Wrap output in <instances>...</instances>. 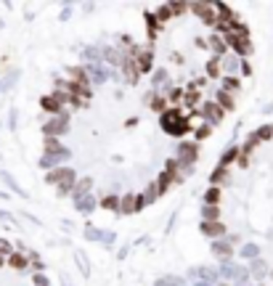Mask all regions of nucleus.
Segmentation results:
<instances>
[{"instance_id":"obj_8","label":"nucleus","mask_w":273,"mask_h":286,"mask_svg":"<svg viewBox=\"0 0 273 286\" xmlns=\"http://www.w3.org/2000/svg\"><path fill=\"white\" fill-rule=\"evenodd\" d=\"M133 58H135V67H138L141 74H151L154 72V48H135L133 50Z\"/></svg>"},{"instance_id":"obj_34","label":"nucleus","mask_w":273,"mask_h":286,"mask_svg":"<svg viewBox=\"0 0 273 286\" xmlns=\"http://www.w3.org/2000/svg\"><path fill=\"white\" fill-rule=\"evenodd\" d=\"M120 199H122V196H117V193H106V196H101V201H99V204L103 207V210L120 212Z\"/></svg>"},{"instance_id":"obj_24","label":"nucleus","mask_w":273,"mask_h":286,"mask_svg":"<svg viewBox=\"0 0 273 286\" xmlns=\"http://www.w3.org/2000/svg\"><path fill=\"white\" fill-rule=\"evenodd\" d=\"M82 64H103V58H101V48L99 45H88V48H82Z\"/></svg>"},{"instance_id":"obj_57","label":"nucleus","mask_w":273,"mask_h":286,"mask_svg":"<svg viewBox=\"0 0 273 286\" xmlns=\"http://www.w3.org/2000/svg\"><path fill=\"white\" fill-rule=\"evenodd\" d=\"M239 167H249V157H247V154H242V157H239V162H236Z\"/></svg>"},{"instance_id":"obj_5","label":"nucleus","mask_w":273,"mask_h":286,"mask_svg":"<svg viewBox=\"0 0 273 286\" xmlns=\"http://www.w3.org/2000/svg\"><path fill=\"white\" fill-rule=\"evenodd\" d=\"M175 159L180 162V167H194V162L199 159V146L191 141H180L175 148Z\"/></svg>"},{"instance_id":"obj_38","label":"nucleus","mask_w":273,"mask_h":286,"mask_svg":"<svg viewBox=\"0 0 273 286\" xmlns=\"http://www.w3.org/2000/svg\"><path fill=\"white\" fill-rule=\"evenodd\" d=\"M154 16L159 19V24H167V22L173 19V5H170V3H162L159 8L154 11Z\"/></svg>"},{"instance_id":"obj_3","label":"nucleus","mask_w":273,"mask_h":286,"mask_svg":"<svg viewBox=\"0 0 273 286\" xmlns=\"http://www.w3.org/2000/svg\"><path fill=\"white\" fill-rule=\"evenodd\" d=\"M191 284H204V286H218L220 284V270L210 268V265H197V268L188 270Z\"/></svg>"},{"instance_id":"obj_23","label":"nucleus","mask_w":273,"mask_h":286,"mask_svg":"<svg viewBox=\"0 0 273 286\" xmlns=\"http://www.w3.org/2000/svg\"><path fill=\"white\" fill-rule=\"evenodd\" d=\"M215 103L223 109V112H233V109H236V95L225 93V90H218V93H215Z\"/></svg>"},{"instance_id":"obj_13","label":"nucleus","mask_w":273,"mask_h":286,"mask_svg":"<svg viewBox=\"0 0 273 286\" xmlns=\"http://www.w3.org/2000/svg\"><path fill=\"white\" fill-rule=\"evenodd\" d=\"M180 117H186V114L180 112L178 106H170L167 112H162V114H159V125H162V130H165V133L170 135V133H173V127L178 125V119H180Z\"/></svg>"},{"instance_id":"obj_63","label":"nucleus","mask_w":273,"mask_h":286,"mask_svg":"<svg viewBox=\"0 0 273 286\" xmlns=\"http://www.w3.org/2000/svg\"><path fill=\"white\" fill-rule=\"evenodd\" d=\"M3 265H5V257H0V268H3Z\"/></svg>"},{"instance_id":"obj_55","label":"nucleus","mask_w":273,"mask_h":286,"mask_svg":"<svg viewBox=\"0 0 273 286\" xmlns=\"http://www.w3.org/2000/svg\"><path fill=\"white\" fill-rule=\"evenodd\" d=\"M114 241H117V236L106 231V236H103V241H101V244H103V246H114Z\"/></svg>"},{"instance_id":"obj_21","label":"nucleus","mask_w":273,"mask_h":286,"mask_svg":"<svg viewBox=\"0 0 273 286\" xmlns=\"http://www.w3.org/2000/svg\"><path fill=\"white\" fill-rule=\"evenodd\" d=\"M72 201H74V210L82 212V214H90V212L96 210V204H99L93 193H88V196H80V199H72Z\"/></svg>"},{"instance_id":"obj_39","label":"nucleus","mask_w":273,"mask_h":286,"mask_svg":"<svg viewBox=\"0 0 273 286\" xmlns=\"http://www.w3.org/2000/svg\"><path fill=\"white\" fill-rule=\"evenodd\" d=\"M165 82H170V80H167V69H154L151 72V90L162 88Z\"/></svg>"},{"instance_id":"obj_40","label":"nucleus","mask_w":273,"mask_h":286,"mask_svg":"<svg viewBox=\"0 0 273 286\" xmlns=\"http://www.w3.org/2000/svg\"><path fill=\"white\" fill-rule=\"evenodd\" d=\"M223 74V69H220V56H212L210 61H207V77H218Z\"/></svg>"},{"instance_id":"obj_29","label":"nucleus","mask_w":273,"mask_h":286,"mask_svg":"<svg viewBox=\"0 0 273 286\" xmlns=\"http://www.w3.org/2000/svg\"><path fill=\"white\" fill-rule=\"evenodd\" d=\"M141 196H144V201H146V204H154V201H157V199L162 196V188L157 186V180H151V183L146 186V191L141 193Z\"/></svg>"},{"instance_id":"obj_60","label":"nucleus","mask_w":273,"mask_h":286,"mask_svg":"<svg viewBox=\"0 0 273 286\" xmlns=\"http://www.w3.org/2000/svg\"><path fill=\"white\" fill-rule=\"evenodd\" d=\"M61 286H72V284H69V278H67V276H61Z\"/></svg>"},{"instance_id":"obj_49","label":"nucleus","mask_w":273,"mask_h":286,"mask_svg":"<svg viewBox=\"0 0 273 286\" xmlns=\"http://www.w3.org/2000/svg\"><path fill=\"white\" fill-rule=\"evenodd\" d=\"M252 276H257V278H263L265 276V262H260V260H255V262H252Z\"/></svg>"},{"instance_id":"obj_45","label":"nucleus","mask_w":273,"mask_h":286,"mask_svg":"<svg viewBox=\"0 0 273 286\" xmlns=\"http://www.w3.org/2000/svg\"><path fill=\"white\" fill-rule=\"evenodd\" d=\"M239 255H242V257H247V260H257L260 249H257L255 244H244V246H242V252H239Z\"/></svg>"},{"instance_id":"obj_56","label":"nucleus","mask_w":273,"mask_h":286,"mask_svg":"<svg viewBox=\"0 0 273 286\" xmlns=\"http://www.w3.org/2000/svg\"><path fill=\"white\" fill-rule=\"evenodd\" d=\"M69 16H72V5L67 3V5H64V8H61V16H58V19H61V22H67Z\"/></svg>"},{"instance_id":"obj_54","label":"nucleus","mask_w":273,"mask_h":286,"mask_svg":"<svg viewBox=\"0 0 273 286\" xmlns=\"http://www.w3.org/2000/svg\"><path fill=\"white\" fill-rule=\"evenodd\" d=\"M16 119H19V112H16V109H11V114H8V127L11 130H16L19 125H16Z\"/></svg>"},{"instance_id":"obj_1","label":"nucleus","mask_w":273,"mask_h":286,"mask_svg":"<svg viewBox=\"0 0 273 286\" xmlns=\"http://www.w3.org/2000/svg\"><path fill=\"white\" fill-rule=\"evenodd\" d=\"M225 45H228V50L233 56L239 58H247L252 53V40H249V29L244 27V24H236L228 35H225Z\"/></svg>"},{"instance_id":"obj_41","label":"nucleus","mask_w":273,"mask_h":286,"mask_svg":"<svg viewBox=\"0 0 273 286\" xmlns=\"http://www.w3.org/2000/svg\"><path fill=\"white\" fill-rule=\"evenodd\" d=\"M16 80H19V69H11V72H8V77H5V80H3V93H8V90H14Z\"/></svg>"},{"instance_id":"obj_20","label":"nucleus","mask_w":273,"mask_h":286,"mask_svg":"<svg viewBox=\"0 0 273 286\" xmlns=\"http://www.w3.org/2000/svg\"><path fill=\"white\" fill-rule=\"evenodd\" d=\"M207 45H210V50H212L215 56H220V58L228 56V45H225V37H223V35H218V32L210 37V40H207Z\"/></svg>"},{"instance_id":"obj_47","label":"nucleus","mask_w":273,"mask_h":286,"mask_svg":"<svg viewBox=\"0 0 273 286\" xmlns=\"http://www.w3.org/2000/svg\"><path fill=\"white\" fill-rule=\"evenodd\" d=\"M74 260H77V265H80L82 276H90V262L85 260V255H82V252H74Z\"/></svg>"},{"instance_id":"obj_6","label":"nucleus","mask_w":273,"mask_h":286,"mask_svg":"<svg viewBox=\"0 0 273 286\" xmlns=\"http://www.w3.org/2000/svg\"><path fill=\"white\" fill-rule=\"evenodd\" d=\"M69 157H72V151H69V148H64V151H58V154H43L40 162H37V167L45 170V172H50V170H56V167L67 165Z\"/></svg>"},{"instance_id":"obj_16","label":"nucleus","mask_w":273,"mask_h":286,"mask_svg":"<svg viewBox=\"0 0 273 286\" xmlns=\"http://www.w3.org/2000/svg\"><path fill=\"white\" fill-rule=\"evenodd\" d=\"M212 255H215L220 262H228L233 257V244L228 238H218V241H212Z\"/></svg>"},{"instance_id":"obj_7","label":"nucleus","mask_w":273,"mask_h":286,"mask_svg":"<svg viewBox=\"0 0 273 286\" xmlns=\"http://www.w3.org/2000/svg\"><path fill=\"white\" fill-rule=\"evenodd\" d=\"M194 114L204 117V122H207V125H212V127L220 125V119L225 117V112H223V109H220L218 103H215V98H212V101H204V103L199 106V112H194Z\"/></svg>"},{"instance_id":"obj_46","label":"nucleus","mask_w":273,"mask_h":286,"mask_svg":"<svg viewBox=\"0 0 273 286\" xmlns=\"http://www.w3.org/2000/svg\"><path fill=\"white\" fill-rule=\"evenodd\" d=\"M257 141L263 143V141H271L273 138V125H263V127H257Z\"/></svg>"},{"instance_id":"obj_4","label":"nucleus","mask_w":273,"mask_h":286,"mask_svg":"<svg viewBox=\"0 0 273 286\" xmlns=\"http://www.w3.org/2000/svg\"><path fill=\"white\" fill-rule=\"evenodd\" d=\"M130 53L127 50H122L120 45H101V58H103V64H106L109 69H120L122 64H125V58Z\"/></svg>"},{"instance_id":"obj_30","label":"nucleus","mask_w":273,"mask_h":286,"mask_svg":"<svg viewBox=\"0 0 273 286\" xmlns=\"http://www.w3.org/2000/svg\"><path fill=\"white\" fill-rule=\"evenodd\" d=\"M67 80H74V82H85V85H90V80H88V72H85V67H82V64H80V67H69L67 69Z\"/></svg>"},{"instance_id":"obj_12","label":"nucleus","mask_w":273,"mask_h":286,"mask_svg":"<svg viewBox=\"0 0 273 286\" xmlns=\"http://www.w3.org/2000/svg\"><path fill=\"white\" fill-rule=\"evenodd\" d=\"M120 74H122V80H125V85H138V80H141V72H138V67H135V58L133 56H127L125 58V64L120 67Z\"/></svg>"},{"instance_id":"obj_37","label":"nucleus","mask_w":273,"mask_h":286,"mask_svg":"<svg viewBox=\"0 0 273 286\" xmlns=\"http://www.w3.org/2000/svg\"><path fill=\"white\" fill-rule=\"evenodd\" d=\"M212 130H215V127H212V125H207V122H204V125H199V127H194V143L207 141V138L212 135Z\"/></svg>"},{"instance_id":"obj_43","label":"nucleus","mask_w":273,"mask_h":286,"mask_svg":"<svg viewBox=\"0 0 273 286\" xmlns=\"http://www.w3.org/2000/svg\"><path fill=\"white\" fill-rule=\"evenodd\" d=\"M260 146V141H257V135L255 133H252L249 135V138H247V143H244V146H242V154H247V157H249V154L252 151H255V148Z\"/></svg>"},{"instance_id":"obj_10","label":"nucleus","mask_w":273,"mask_h":286,"mask_svg":"<svg viewBox=\"0 0 273 286\" xmlns=\"http://www.w3.org/2000/svg\"><path fill=\"white\" fill-rule=\"evenodd\" d=\"M188 11H191L197 19H201L204 24H210V27H215V22H218V11H215V5L212 3H191L188 5Z\"/></svg>"},{"instance_id":"obj_14","label":"nucleus","mask_w":273,"mask_h":286,"mask_svg":"<svg viewBox=\"0 0 273 286\" xmlns=\"http://www.w3.org/2000/svg\"><path fill=\"white\" fill-rule=\"evenodd\" d=\"M69 178H77L74 167H56V170L45 172V183H50V186H61L64 180H69Z\"/></svg>"},{"instance_id":"obj_11","label":"nucleus","mask_w":273,"mask_h":286,"mask_svg":"<svg viewBox=\"0 0 273 286\" xmlns=\"http://www.w3.org/2000/svg\"><path fill=\"white\" fill-rule=\"evenodd\" d=\"M88 72V80L90 85H103V82L109 80V74H112V69L106 67V64H82Z\"/></svg>"},{"instance_id":"obj_59","label":"nucleus","mask_w":273,"mask_h":286,"mask_svg":"<svg viewBox=\"0 0 273 286\" xmlns=\"http://www.w3.org/2000/svg\"><path fill=\"white\" fill-rule=\"evenodd\" d=\"M242 74H252V67L247 61H242Z\"/></svg>"},{"instance_id":"obj_51","label":"nucleus","mask_w":273,"mask_h":286,"mask_svg":"<svg viewBox=\"0 0 273 286\" xmlns=\"http://www.w3.org/2000/svg\"><path fill=\"white\" fill-rule=\"evenodd\" d=\"M32 281H35V286H50L45 273H32Z\"/></svg>"},{"instance_id":"obj_64","label":"nucleus","mask_w":273,"mask_h":286,"mask_svg":"<svg viewBox=\"0 0 273 286\" xmlns=\"http://www.w3.org/2000/svg\"><path fill=\"white\" fill-rule=\"evenodd\" d=\"M0 90H3V80H0Z\"/></svg>"},{"instance_id":"obj_15","label":"nucleus","mask_w":273,"mask_h":286,"mask_svg":"<svg viewBox=\"0 0 273 286\" xmlns=\"http://www.w3.org/2000/svg\"><path fill=\"white\" fill-rule=\"evenodd\" d=\"M201 103H204V101H201L199 88L191 82V85L186 88V93H183V106L188 109V112H199V106H201Z\"/></svg>"},{"instance_id":"obj_31","label":"nucleus","mask_w":273,"mask_h":286,"mask_svg":"<svg viewBox=\"0 0 273 286\" xmlns=\"http://www.w3.org/2000/svg\"><path fill=\"white\" fill-rule=\"evenodd\" d=\"M218 220H220V207H212V204L201 207V223H218Z\"/></svg>"},{"instance_id":"obj_52","label":"nucleus","mask_w":273,"mask_h":286,"mask_svg":"<svg viewBox=\"0 0 273 286\" xmlns=\"http://www.w3.org/2000/svg\"><path fill=\"white\" fill-rule=\"evenodd\" d=\"M173 5V16H183L188 11V3H170Z\"/></svg>"},{"instance_id":"obj_50","label":"nucleus","mask_w":273,"mask_h":286,"mask_svg":"<svg viewBox=\"0 0 273 286\" xmlns=\"http://www.w3.org/2000/svg\"><path fill=\"white\" fill-rule=\"evenodd\" d=\"M27 260L32 262V268H35L37 273L43 270V262H40V257H37V252H29V255H27Z\"/></svg>"},{"instance_id":"obj_18","label":"nucleus","mask_w":273,"mask_h":286,"mask_svg":"<svg viewBox=\"0 0 273 286\" xmlns=\"http://www.w3.org/2000/svg\"><path fill=\"white\" fill-rule=\"evenodd\" d=\"M220 69H223V77H236V72L242 69V58L233 56V53L223 56L220 58Z\"/></svg>"},{"instance_id":"obj_22","label":"nucleus","mask_w":273,"mask_h":286,"mask_svg":"<svg viewBox=\"0 0 273 286\" xmlns=\"http://www.w3.org/2000/svg\"><path fill=\"white\" fill-rule=\"evenodd\" d=\"M239 157H242V146H228L223 154H220V167H231V165H236Z\"/></svg>"},{"instance_id":"obj_17","label":"nucleus","mask_w":273,"mask_h":286,"mask_svg":"<svg viewBox=\"0 0 273 286\" xmlns=\"http://www.w3.org/2000/svg\"><path fill=\"white\" fill-rule=\"evenodd\" d=\"M199 228H201V233H204L207 238H212V241H218V238H225V236H228V233H225L228 228H225L220 220H218V223H201Z\"/></svg>"},{"instance_id":"obj_28","label":"nucleus","mask_w":273,"mask_h":286,"mask_svg":"<svg viewBox=\"0 0 273 286\" xmlns=\"http://www.w3.org/2000/svg\"><path fill=\"white\" fill-rule=\"evenodd\" d=\"M0 178H3V183L8 186L11 191L16 193V196H24V199H27V191H24V188L16 183V178H14V175H11V172H5V170H3V172H0Z\"/></svg>"},{"instance_id":"obj_58","label":"nucleus","mask_w":273,"mask_h":286,"mask_svg":"<svg viewBox=\"0 0 273 286\" xmlns=\"http://www.w3.org/2000/svg\"><path fill=\"white\" fill-rule=\"evenodd\" d=\"M0 220H8V223H16V220H14V214H11V212H3V210H0Z\"/></svg>"},{"instance_id":"obj_9","label":"nucleus","mask_w":273,"mask_h":286,"mask_svg":"<svg viewBox=\"0 0 273 286\" xmlns=\"http://www.w3.org/2000/svg\"><path fill=\"white\" fill-rule=\"evenodd\" d=\"M146 207V201L141 193H122V199H120V214H135V212H141Z\"/></svg>"},{"instance_id":"obj_26","label":"nucleus","mask_w":273,"mask_h":286,"mask_svg":"<svg viewBox=\"0 0 273 286\" xmlns=\"http://www.w3.org/2000/svg\"><path fill=\"white\" fill-rule=\"evenodd\" d=\"M93 193V178H80L74 183V191H72V199H80V196H88Z\"/></svg>"},{"instance_id":"obj_33","label":"nucleus","mask_w":273,"mask_h":286,"mask_svg":"<svg viewBox=\"0 0 273 286\" xmlns=\"http://www.w3.org/2000/svg\"><path fill=\"white\" fill-rule=\"evenodd\" d=\"M220 196H223V188H218V186H210L204 191V204H212V207H218L220 204Z\"/></svg>"},{"instance_id":"obj_2","label":"nucleus","mask_w":273,"mask_h":286,"mask_svg":"<svg viewBox=\"0 0 273 286\" xmlns=\"http://www.w3.org/2000/svg\"><path fill=\"white\" fill-rule=\"evenodd\" d=\"M64 133H69V112L67 109L61 114L45 119V125H43V138H61Z\"/></svg>"},{"instance_id":"obj_19","label":"nucleus","mask_w":273,"mask_h":286,"mask_svg":"<svg viewBox=\"0 0 273 286\" xmlns=\"http://www.w3.org/2000/svg\"><path fill=\"white\" fill-rule=\"evenodd\" d=\"M228 183H231V172H228V167H215V170L210 172V186L223 188V186H228Z\"/></svg>"},{"instance_id":"obj_36","label":"nucleus","mask_w":273,"mask_h":286,"mask_svg":"<svg viewBox=\"0 0 273 286\" xmlns=\"http://www.w3.org/2000/svg\"><path fill=\"white\" fill-rule=\"evenodd\" d=\"M67 146H61V141L58 138H43V154H58L64 151Z\"/></svg>"},{"instance_id":"obj_44","label":"nucleus","mask_w":273,"mask_h":286,"mask_svg":"<svg viewBox=\"0 0 273 286\" xmlns=\"http://www.w3.org/2000/svg\"><path fill=\"white\" fill-rule=\"evenodd\" d=\"M14 252H16V246L11 244L8 238H0V257H5V260H8L11 255H14Z\"/></svg>"},{"instance_id":"obj_42","label":"nucleus","mask_w":273,"mask_h":286,"mask_svg":"<svg viewBox=\"0 0 273 286\" xmlns=\"http://www.w3.org/2000/svg\"><path fill=\"white\" fill-rule=\"evenodd\" d=\"M103 236H106V231H101V228H85V238L88 241H103Z\"/></svg>"},{"instance_id":"obj_53","label":"nucleus","mask_w":273,"mask_h":286,"mask_svg":"<svg viewBox=\"0 0 273 286\" xmlns=\"http://www.w3.org/2000/svg\"><path fill=\"white\" fill-rule=\"evenodd\" d=\"M157 95H159L157 90H149V93H144V106H149V109H151V103L157 101Z\"/></svg>"},{"instance_id":"obj_27","label":"nucleus","mask_w":273,"mask_h":286,"mask_svg":"<svg viewBox=\"0 0 273 286\" xmlns=\"http://www.w3.org/2000/svg\"><path fill=\"white\" fill-rule=\"evenodd\" d=\"M40 109H43V112H48L50 117H56V114L64 112V106L53 98V95H43V98H40Z\"/></svg>"},{"instance_id":"obj_48","label":"nucleus","mask_w":273,"mask_h":286,"mask_svg":"<svg viewBox=\"0 0 273 286\" xmlns=\"http://www.w3.org/2000/svg\"><path fill=\"white\" fill-rule=\"evenodd\" d=\"M167 109H170V106H167V98H165V95H157V101L151 103V112L162 114V112H167Z\"/></svg>"},{"instance_id":"obj_62","label":"nucleus","mask_w":273,"mask_h":286,"mask_svg":"<svg viewBox=\"0 0 273 286\" xmlns=\"http://www.w3.org/2000/svg\"><path fill=\"white\" fill-rule=\"evenodd\" d=\"M218 286H233V284H225V281H220V284H218Z\"/></svg>"},{"instance_id":"obj_25","label":"nucleus","mask_w":273,"mask_h":286,"mask_svg":"<svg viewBox=\"0 0 273 286\" xmlns=\"http://www.w3.org/2000/svg\"><path fill=\"white\" fill-rule=\"evenodd\" d=\"M5 265H8L11 270H27V265H29V260H27V255H24V252H14V255H11L8 260H5Z\"/></svg>"},{"instance_id":"obj_32","label":"nucleus","mask_w":273,"mask_h":286,"mask_svg":"<svg viewBox=\"0 0 273 286\" xmlns=\"http://www.w3.org/2000/svg\"><path fill=\"white\" fill-rule=\"evenodd\" d=\"M191 130H194V125L188 122V117H180V119H178V125L173 127V133H170V135H175V138H183V135L191 133Z\"/></svg>"},{"instance_id":"obj_61","label":"nucleus","mask_w":273,"mask_h":286,"mask_svg":"<svg viewBox=\"0 0 273 286\" xmlns=\"http://www.w3.org/2000/svg\"><path fill=\"white\" fill-rule=\"evenodd\" d=\"M0 199H3V201H5V199H8V196H5V191H0Z\"/></svg>"},{"instance_id":"obj_35","label":"nucleus","mask_w":273,"mask_h":286,"mask_svg":"<svg viewBox=\"0 0 273 286\" xmlns=\"http://www.w3.org/2000/svg\"><path fill=\"white\" fill-rule=\"evenodd\" d=\"M239 88H242V82H239V77H223L220 80V90H225V93H239Z\"/></svg>"}]
</instances>
